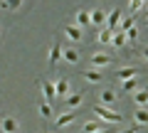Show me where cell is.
Returning <instances> with one entry per match:
<instances>
[{
	"label": "cell",
	"instance_id": "cell-1",
	"mask_svg": "<svg viewBox=\"0 0 148 133\" xmlns=\"http://www.w3.org/2000/svg\"><path fill=\"white\" fill-rule=\"evenodd\" d=\"M94 113H96V116H99L104 123H114V126L123 121V116H121V113H119V111H114V108H109V106H94Z\"/></svg>",
	"mask_w": 148,
	"mask_h": 133
},
{
	"label": "cell",
	"instance_id": "cell-2",
	"mask_svg": "<svg viewBox=\"0 0 148 133\" xmlns=\"http://www.w3.org/2000/svg\"><path fill=\"white\" fill-rule=\"evenodd\" d=\"M119 22H121V8H114V10L106 15V22H104V27H109L111 32H116L119 30Z\"/></svg>",
	"mask_w": 148,
	"mask_h": 133
},
{
	"label": "cell",
	"instance_id": "cell-3",
	"mask_svg": "<svg viewBox=\"0 0 148 133\" xmlns=\"http://www.w3.org/2000/svg\"><path fill=\"white\" fill-rule=\"evenodd\" d=\"M64 35H67L72 42H79V40L84 37V30H82V27H77V25H64Z\"/></svg>",
	"mask_w": 148,
	"mask_h": 133
},
{
	"label": "cell",
	"instance_id": "cell-4",
	"mask_svg": "<svg viewBox=\"0 0 148 133\" xmlns=\"http://www.w3.org/2000/svg\"><path fill=\"white\" fill-rule=\"evenodd\" d=\"M114 59H111V54H104V52H96V54H91V67H106V64H111Z\"/></svg>",
	"mask_w": 148,
	"mask_h": 133
},
{
	"label": "cell",
	"instance_id": "cell-5",
	"mask_svg": "<svg viewBox=\"0 0 148 133\" xmlns=\"http://www.w3.org/2000/svg\"><path fill=\"white\" fill-rule=\"evenodd\" d=\"M17 121L12 116H8V118H3V121H0V133H17Z\"/></svg>",
	"mask_w": 148,
	"mask_h": 133
},
{
	"label": "cell",
	"instance_id": "cell-6",
	"mask_svg": "<svg viewBox=\"0 0 148 133\" xmlns=\"http://www.w3.org/2000/svg\"><path fill=\"white\" fill-rule=\"evenodd\" d=\"M99 101L104 104V106L114 108V104H116V91H111V89H104V91L99 94Z\"/></svg>",
	"mask_w": 148,
	"mask_h": 133
},
{
	"label": "cell",
	"instance_id": "cell-7",
	"mask_svg": "<svg viewBox=\"0 0 148 133\" xmlns=\"http://www.w3.org/2000/svg\"><path fill=\"white\" fill-rule=\"evenodd\" d=\"M59 59H62V44L54 40V42H52V49H49V59H47V62H49V67H54Z\"/></svg>",
	"mask_w": 148,
	"mask_h": 133
},
{
	"label": "cell",
	"instance_id": "cell-8",
	"mask_svg": "<svg viewBox=\"0 0 148 133\" xmlns=\"http://www.w3.org/2000/svg\"><path fill=\"white\" fill-rule=\"evenodd\" d=\"M82 76H84L89 84H101V81H104V74H101L99 69H86V72H82Z\"/></svg>",
	"mask_w": 148,
	"mask_h": 133
},
{
	"label": "cell",
	"instance_id": "cell-9",
	"mask_svg": "<svg viewBox=\"0 0 148 133\" xmlns=\"http://www.w3.org/2000/svg\"><path fill=\"white\" fill-rule=\"evenodd\" d=\"M62 59L67 64H77L79 62V52H77L74 47H62Z\"/></svg>",
	"mask_w": 148,
	"mask_h": 133
},
{
	"label": "cell",
	"instance_id": "cell-10",
	"mask_svg": "<svg viewBox=\"0 0 148 133\" xmlns=\"http://www.w3.org/2000/svg\"><path fill=\"white\" fill-rule=\"evenodd\" d=\"M111 47H116V49H121V47H126L128 44V40H126V32H121V30H116L114 32V37H111Z\"/></svg>",
	"mask_w": 148,
	"mask_h": 133
},
{
	"label": "cell",
	"instance_id": "cell-11",
	"mask_svg": "<svg viewBox=\"0 0 148 133\" xmlns=\"http://www.w3.org/2000/svg\"><path fill=\"white\" fill-rule=\"evenodd\" d=\"M89 20H91V25H94V27H104L106 15H104V10H91L89 12Z\"/></svg>",
	"mask_w": 148,
	"mask_h": 133
},
{
	"label": "cell",
	"instance_id": "cell-12",
	"mask_svg": "<svg viewBox=\"0 0 148 133\" xmlns=\"http://www.w3.org/2000/svg\"><path fill=\"white\" fill-rule=\"evenodd\" d=\"M74 118H77V111H67V113H62V116H57V126L59 128H64V126H69V123H74Z\"/></svg>",
	"mask_w": 148,
	"mask_h": 133
},
{
	"label": "cell",
	"instance_id": "cell-13",
	"mask_svg": "<svg viewBox=\"0 0 148 133\" xmlns=\"http://www.w3.org/2000/svg\"><path fill=\"white\" fill-rule=\"evenodd\" d=\"M138 74H141L138 67H126V69H119V72H116L119 79H133V76H138Z\"/></svg>",
	"mask_w": 148,
	"mask_h": 133
},
{
	"label": "cell",
	"instance_id": "cell-14",
	"mask_svg": "<svg viewBox=\"0 0 148 133\" xmlns=\"http://www.w3.org/2000/svg\"><path fill=\"white\" fill-rule=\"evenodd\" d=\"M40 86H42V94L47 99V104H52L54 101V84L52 81H40Z\"/></svg>",
	"mask_w": 148,
	"mask_h": 133
},
{
	"label": "cell",
	"instance_id": "cell-15",
	"mask_svg": "<svg viewBox=\"0 0 148 133\" xmlns=\"http://www.w3.org/2000/svg\"><path fill=\"white\" fill-rule=\"evenodd\" d=\"M84 101V94H72V96H67V99H64V108H74V106H79V104Z\"/></svg>",
	"mask_w": 148,
	"mask_h": 133
},
{
	"label": "cell",
	"instance_id": "cell-16",
	"mask_svg": "<svg viewBox=\"0 0 148 133\" xmlns=\"http://www.w3.org/2000/svg\"><path fill=\"white\" fill-rule=\"evenodd\" d=\"M67 94H69V81L67 79H59L57 84H54V96H62V99H64Z\"/></svg>",
	"mask_w": 148,
	"mask_h": 133
},
{
	"label": "cell",
	"instance_id": "cell-17",
	"mask_svg": "<svg viewBox=\"0 0 148 133\" xmlns=\"http://www.w3.org/2000/svg\"><path fill=\"white\" fill-rule=\"evenodd\" d=\"M133 123H138V126H146V123H148V111H146V106H143V108H136V113H133Z\"/></svg>",
	"mask_w": 148,
	"mask_h": 133
},
{
	"label": "cell",
	"instance_id": "cell-18",
	"mask_svg": "<svg viewBox=\"0 0 148 133\" xmlns=\"http://www.w3.org/2000/svg\"><path fill=\"white\" fill-rule=\"evenodd\" d=\"M77 27H91V20H89V12L86 10H79L77 12V22H74Z\"/></svg>",
	"mask_w": 148,
	"mask_h": 133
},
{
	"label": "cell",
	"instance_id": "cell-19",
	"mask_svg": "<svg viewBox=\"0 0 148 133\" xmlns=\"http://www.w3.org/2000/svg\"><path fill=\"white\" fill-rule=\"evenodd\" d=\"M111 37H114V32H111L109 27H101V30H99V35H96L99 44H109V42H111Z\"/></svg>",
	"mask_w": 148,
	"mask_h": 133
},
{
	"label": "cell",
	"instance_id": "cell-20",
	"mask_svg": "<svg viewBox=\"0 0 148 133\" xmlns=\"http://www.w3.org/2000/svg\"><path fill=\"white\" fill-rule=\"evenodd\" d=\"M133 101L138 106H148V89H141V91H133Z\"/></svg>",
	"mask_w": 148,
	"mask_h": 133
},
{
	"label": "cell",
	"instance_id": "cell-21",
	"mask_svg": "<svg viewBox=\"0 0 148 133\" xmlns=\"http://www.w3.org/2000/svg\"><path fill=\"white\" fill-rule=\"evenodd\" d=\"M131 27H136V20H133V15L121 17V22H119V30H121V32H126V30H131Z\"/></svg>",
	"mask_w": 148,
	"mask_h": 133
},
{
	"label": "cell",
	"instance_id": "cell-22",
	"mask_svg": "<svg viewBox=\"0 0 148 133\" xmlns=\"http://www.w3.org/2000/svg\"><path fill=\"white\" fill-rule=\"evenodd\" d=\"M104 126H106L104 121H89V123H84V133H94V131H99Z\"/></svg>",
	"mask_w": 148,
	"mask_h": 133
},
{
	"label": "cell",
	"instance_id": "cell-23",
	"mask_svg": "<svg viewBox=\"0 0 148 133\" xmlns=\"http://www.w3.org/2000/svg\"><path fill=\"white\" fill-rule=\"evenodd\" d=\"M0 5L5 10H17V8H22V0H0Z\"/></svg>",
	"mask_w": 148,
	"mask_h": 133
},
{
	"label": "cell",
	"instance_id": "cell-24",
	"mask_svg": "<svg viewBox=\"0 0 148 133\" xmlns=\"http://www.w3.org/2000/svg\"><path fill=\"white\" fill-rule=\"evenodd\" d=\"M126 40H128V44H136V42H138V27L126 30Z\"/></svg>",
	"mask_w": 148,
	"mask_h": 133
},
{
	"label": "cell",
	"instance_id": "cell-25",
	"mask_svg": "<svg viewBox=\"0 0 148 133\" xmlns=\"http://www.w3.org/2000/svg\"><path fill=\"white\" fill-rule=\"evenodd\" d=\"M136 86H138L136 76H133V79H123V91H136Z\"/></svg>",
	"mask_w": 148,
	"mask_h": 133
},
{
	"label": "cell",
	"instance_id": "cell-26",
	"mask_svg": "<svg viewBox=\"0 0 148 133\" xmlns=\"http://www.w3.org/2000/svg\"><path fill=\"white\" fill-rule=\"evenodd\" d=\"M40 116H42V118H49V116H52V106H49L47 101L40 106Z\"/></svg>",
	"mask_w": 148,
	"mask_h": 133
},
{
	"label": "cell",
	"instance_id": "cell-27",
	"mask_svg": "<svg viewBox=\"0 0 148 133\" xmlns=\"http://www.w3.org/2000/svg\"><path fill=\"white\" fill-rule=\"evenodd\" d=\"M94 133H114V123H106L104 128H99V131H94Z\"/></svg>",
	"mask_w": 148,
	"mask_h": 133
},
{
	"label": "cell",
	"instance_id": "cell-28",
	"mask_svg": "<svg viewBox=\"0 0 148 133\" xmlns=\"http://www.w3.org/2000/svg\"><path fill=\"white\" fill-rule=\"evenodd\" d=\"M138 131H141V126H138V123H133L131 128H126V131H121V133H138Z\"/></svg>",
	"mask_w": 148,
	"mask_h": 133
},
{
	"label": "cell",
	"instance_id": "cell-29",
	"mask_svg": "<svg viewBox=\"0 0 148 133\" xmlns=\"http://www.w3.org/2000/svg\"><path fill=\"white\" fill-rule=\"evenodd\" d=\"M141 54H143V59L148 62V44H143V47H141Z\"/></svg>",
	"mask_w": 148,
	"mask_h": 133
},
{
	"label": "cell",
	"instance_id": "cell-30",
	"mask_svg": "<svg viewBox=\"0 0 148 133\" xmlns=\"http://www.w3.org/2000/svg\"><path fill=\"white\" fill-rule=\"evenodd\" d=\"M143 15H146V17H148V5H146V10H143Z\"/></svg>",
	"mask_w": 148,
	"mask_h": 133
},
{
	"label": "cell",
	"instance_id": "cell-31",
	"mask_svg": "<svg viewBox=\"0 0 148 133\" xmlns=\"http://www.w3.org/2000/svg\"><path fill=\"white\" fill-rule=\"evenodd\" d=\"M146 5H148V0H143V8H146Z\"/></svg>",
	"mask_w": 148,
	"mask_h": 133
},
{
	"label": "cell",
	"instance_id": "cell-32",
	"mask_svg": "<svg viewBox=\"0 0 148 133\" xmlns=\"http://www.w3.org/2000/svg\"><path fill=\"white\" fill-rule=\"evenodd\" d=\"M136 3H141V5H143V0H136Z\"/></svg>",
	"mask_w": 148,
	"mask_h": 133
},
{
	"label": "cell",
	"instance_id": "cell-33",
	"mask_svg": "<svg viewBox=\"0 0 148 133\" xmlns=\"http://www.w3.org/2000/svg\"><path fill=\"white\" fill-rule=\"evenodd\" d=\"M146 22H148V17H146Z\"/></svg>",
	"mask_w": 148,
	"mask_h": 133
}]
</instances>
